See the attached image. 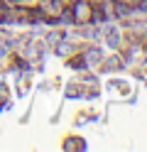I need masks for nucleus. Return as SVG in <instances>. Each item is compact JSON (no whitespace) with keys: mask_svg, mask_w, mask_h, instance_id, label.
<instances>
[{"mask_svg":"<svg viewBox=\"0 0 147 152\" xmlns=\"http://www.w3.org/2000/svg\"><path fill=\"white\" fill-rule=\"evenodd\" d=\"M5 54H7V49H5V47H0V59H5Z\"/></svg>","mask_w":147,"mask_h":152,"instance_id":"nucleus-1","label":"nucleus"},{"mask_svg":"<svg viewBox=\"0 0 147 152\" xmlns=\"http://www.w3.org/2000/svg\"><path fill=\"white\" fill-rule=\"evenodd\" d=\"M7 3H25V0H7Z\"/></svg>","mask_w":147,"mask_h":152,"instance_id":"nucleus-2","label":"nucleus"}]
</instances>
